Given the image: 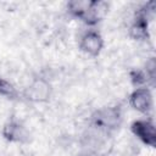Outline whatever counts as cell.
Listing matches in <instances>:
<instances>
[{"mask_svg": "<svg viewBox=\"0 0 156 156\" xmlns=\"http://www.w3.org/2000/svg\"><path fill=\"white\" fill-rule=\"evenodd\" d=\"M2 135L9 141L13 143H27L29 139V134L27 129L18 121H9L2 128Z\"/></svg>", "mask_w": 156, "mask_h": 156, "instance_id": "cell-7", "label": "cell"}, {"mask_svg": "<svg viewBox=\"0 0 156 156\" xmlns=\"http://www.w3.org/2000/svg\"><path fill=\"white\" fill-rule=\"evenodd\" d=\"M0 96H5L7 99H16L18 98V93L10 82L0 78Z\"/></svg>", "mask_w": 156, "mask_h": 156, "instance_id": "cell-9", "label": "cell"}, {"mask_svg": "<svg viewBox=\"0 0 156 156\" xmlns=\"http://www.w3.org/2000/svg\"><path fill=\"white\" fill-rule=\"evenodd\" d=\"M122 121L119 107H104L98 110L90 118V126L102 133H110L118 128Z\"/></svg>", "mask_w": 156, "mask_h": 156, "instance_id": "cell-2", "label": "cell"}, {"mask_svg": "<svg viewBox=\"0 0 156 156\" xmlns=\"http://www.w3.org/2000/svg\"><path fill=\"white\" fill-rule=\"evenodd\" d=\"M79 48L90 56H98L104 48V39L95 29H88L79 39Z\"/></svg>", "mask_w": 156, "mask_h": 156, "instance_id": "cell-6", "label": "cell"}, {"mask_svg": "<svg viewBox=\"0 0 156 156\" xmlns=\"http://www.w3.org/2000/svg\"><path fill=\"white\" fill-rule=\"evenodd\" d=\"M108 5L105 1H88V0H74L67 4L68 12L84 22L85 24L94 26L101 21L107 12Z\"/></svg>", "mask_w": 156, "mask_h": 156, "instance_id": "cell-1", "label": "cell"}, {"mask_svg": "<svg viewBox=\"0 0 156 156\" xmlns=\"http://www.w3.org/2000/svg\"><path fill=\"white\" fill-rule=\"evenodd\" d=\"M129 102L136 111L149 115L154 108V99L151 91L145 87H138L129 96Z\"/></svg>", "mask_w": 156, "mask_h": 156, "instance_id": "cell-5", "label": "cell"}, {"mask_svg": "<svg viewBox=\"0 0 156 156\" xmlns=\"http://www.w3.org/2000/svg\"><path fill=\"white\" fill-rule=\"evenodd\" d=\"M132 133L145 145L154 147L156 144L155 124L150 119H136L130 126Z\"/></svg>", "mask_w": 156, "mask_h": 156, "instance_id": "cell-4", "label": "cell"}, {"mask_svg": "<svg viewBox=\"0 0 156 156\" xmlns=\"http://www.w3.org/2000/svg\"><path fill=\"white\" fill-rule=\"evenodd\" d=\"M154 6H155L154 2H149L138 10L135 18H134V21L130 26V29H129V34L132 38L138 39V40L147 39V37H149V33H147L149 22H150V18L152 17V13H154Z\"/></svg>", "mask_w": 156, "mask_h": 156, "instance_id": "cell-3", "label": "cell"}, {"mask_svg": "<svg viewBox=\"0 0 156 156\" xmlns=\"http://www.w3.org/2000/svg\"><path fill=\"white\" fill-rule=\"evenodd\" d=\"M50 84L44 79H37L28 88L27 96L33 101H46L50 98Z\"/></svg>", "mask_w": 156, "mask_h": 156, "instance_id": "cell-8", "label": "cell"}]
</instances>
